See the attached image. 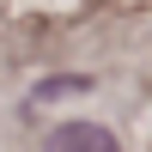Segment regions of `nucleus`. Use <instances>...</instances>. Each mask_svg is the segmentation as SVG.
Segmentation results:
<instances>
[{
    "label": "nucleus",
    "mask_w": 152,
    "mask_h": 152,
    "mask_svg": "<svg viewBox=\"0 0 152 152\" xmlns=\"http://www.w3.org/2000/svg\"><path fill=\"white\" fill-rule=\"evenodd\" d=\"M43 152H122V146H116V134L97 128V122H67V128H55L43 140Z\"/></svg>",
    "instance_id": "f257e3e1"
}]
</instances>
